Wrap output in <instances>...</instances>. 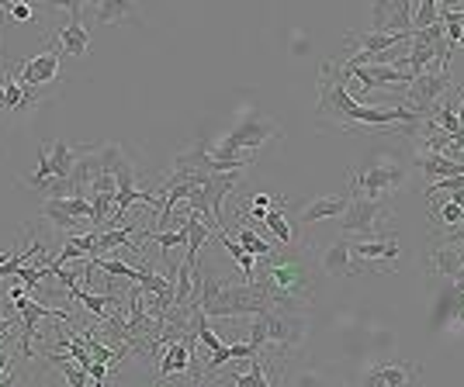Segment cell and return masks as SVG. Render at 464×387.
Listing matches in <instances>:
<instances>
[{
	"instance_id": "13",
	"label": "cell",
	"mask_w": 464,
	"mask_h": 387,
	"mask_svg": "<svg viewBox=\"0 0 464 387\" xmlns=\"http://www.w3.org/2000/svg\"><path fill=\"white\" fill-rule=\"evenodd\" d=\"M420 384V367L409 360H374L361 387H412Z\"/></svg>"
},
{
	"instance_id": "7",
	"label": "cell",
	"mask_w": 464,
	"mask_h": 387,
	"mask_svg": "<svg viewBox=\"0 0 464 387\" xmlns=\"http://www.w3.org/2000/svg\"><path fill=\"white\" fill-rule=\"evenodd\" d=\"M395 212L388 208V201H374V197H361V194L350 191V204L343 212V239H382L392 235Z\"/></svg>"
},
{
	"instance_id": "24",
	"label": "cell",
	"mask_w": 464,
	"mask_h": 387,
	"mask_svg": "<svg viewBox=\"0 0 464 387\" xmlns=\"http://www.w3.org/2000/svg\"><path fill=\"white\" fill-rule=\"evenodd\" d=\"M129 18H136V4H125V0H104L94 11V24H121Z\"/></svg>"
},
{
	"instance_id": "23",
	"label": "cell",
	"mask_w": 464,
	"mask_h": 387,
	"mask_svg": "<svg viewBox=\"0 0 464 387\" xmlns=\"http://www.w3.org/2000/svg\"><path fill=\"white\" fill-rule=\"evenodd\" d=\"M246 363H250V367L243 370V373H232L229 377L232 387H277L271 377H267V363H264V356H260V353L250 356Z\"/></svg>"
},
{
	"instance_id": "15",
	"label": "cell",
	"mask_w": 464,
	"mask_h": 387,
	"mask_svg": "<svg viewBox=\"0 0 464 387\" xmlns=\"http://www.w3.org/2000/svg\"><path fill=\"white\" fill-rule=\"evenodd\" d=\"M243 174H246V170H232V174H205V180H201V194H205V201H208V208H212L218 235H229L226 232V214H222V204H226V197L236 191V184L243 180Z\"/></svg>"
},
{
	"instance_id": "30",
	"label": "cell",
	"mask_w": 464,
	"mask_h": 387,
	"mask_svg": "<svg viewBox=\"0 0 464 387\" xmlns=\"http://www.w3.org/2000/svg\"><path fill=\"white\" fill-rule=\"evenodd\" d=\"M11 18H14V21H32V18H35V7H32V4H24V0H18V4H11Z\"/></svg>"
},
{
	"instance_id": "32",
	"label": "cell",
	"mask_w": 464,
	"mask_h": 387,
	"mask_svg": "<svg viewBox=\"0 0 464 387\" xmlns=\"http://www.w3.org/2000/svg\"><path fill=\"white\" fill-rule=\"evenodd\" d=\"M458 45H464V35H461V39H458Z\"/></svg>"
},
{
	"instance_id": "25",
	"label": "cell",
	"mask_w": 464,
	"mask_h": 387,
	"mask_svg": "<svg viewBox=\"0 0 464 387\" xmlns=\"http://www.w3.org/2000/svg\"><path fill=\"white\" fill-rule=\"evenodd\" d=\"M264 225H267V229H271V232L277 235L281 242H285V246H295V239H298V232H295V229H291L288 222H285V212H281V197H277V204H274L271 212L264 214Z\"/></svg>"
},
{
	"instance_id": "29",
	"label": "cell",
	"mask_w": 464,
	"mask_h": 387,
	"mask_svg": "<svg viewBox=\"0 0 464 387\" xmlns=\"http://www.w3.org/2000/svg\"><path fill=\"white\" fill-rule=\"evenodd\" d=\"M291 387H329L326 377L323 373H315V370H302V373H295L291 377Z\"/></svg>"
},
{
	"instance_id": "4",
	"label": "cell",
	"mask_w": 464,
	"mask_h": 387,
	"mask_svg": "<svg viewBox=\"0 0 464 387\" xmlns=\"http://www.w3.org/2000/svg\"><path fill=\"white\" fill-rule=\"evenodd\" d=\"M271 138H281V125L260 111H246L236 128H229L218 142H208V156H215L218 163H236L253 156V149H260Z\"/></svg>"
},
{
	"instance_id": "11",
	"label": "cell",
	"mask_w": 464,
	"mask_h": 387,
	"mask_svg": "<svg viewBox=\"0 0 464 387\" xmlns=\"http://www.w3.org/2000/svg\"><path fill=\"white\" fill-rule=\"evenodd\" d=\"M14 305H18V311H21V360H35L32 339H35L39 318H59V322H70V318H73V311L70 308H45V305H39V301H28L24 294L14 297Z\"/></svg>"
},
{
	"instance_id": "17",
	"label": "cell",
	"mask_w": 464,
	"mask_h": 387,
	"mask_svg": "<svg viewBox=\"0 0 464 387\" xmlns=\"http://www.w3.org/2000/svg\"><path fill=\"white\" fill-rule=\"evenodd\" d=\"M319 267H323V273L326 277H333V280H343V277H357V273L364 270L361 263H353V252H350V239H333L329 246H323V252H319Z\"/></svg>"
},
{
	"instance_id": "22",
	"label": "cell",
	"mask_w": 464,
	"mask_h": 387,
	"mask_svg": "<svg viewBox=\"0 0 464 387\" xmlns=\"http://www.w3.org/2000/svg\"><path fill=\"white\" fill-rule=\"evenodd\" d=\"M347 204H350V191L315 197V201H309V204L298 212V225H312V222H323V218H343Z\"/></svg>"
},
{
	"instance_id": "1",
	"label": "cell",
	"mask_w": 464,
	"mask_h": 387,
	"mask_svg": "<svg viewBox=\"0 0 464 387\" xmlns=\"http://www.w3.org/2000/svg\"><path fill=\"white\" fill-rule=\"evenodd\" d=\"M347 80L350 73L340 62H323L319 70V104H315V125L319 128H395V125H420L426 121L423 115H412L402 104L395 108H368V104H357L347 94Z\"/></svg>"
},
{
	"instance_id": "31",
	"label": "cell",
	"mask_w": 464,
	"mask_h": 387,
	"mask_svg": "<svg viewBox=\"0 0 464 387\" xmlns=\"http://www.w3.org/2000/svg\"><path fill=\"white\" fill-rule=\"evenodd\" d=\"M11 329H14V326H11V318H7V315H0V343H4V339H11Z\"/></svg>"
},
{
	"instance_id": "5",
	"label": "cell",
	"mask_w": 464,
	"mask_h": 387,
	"mask_svg": "<svg viewBox=\"0 0 464 387\" xmlns=\"http://www.w3.org/2000/svg\"><path fill=\"white\" fill-rule=\"evenodd\" d=\"M264 326H267V346L264 353V363L274 370V363H281L285 356L298 353L302 343L309 339V315L305 311H277L271 308L264 315Z\"/></svg>"
},
{
	"instance_id": "10",
	"label": "cell",
	"mask_w": 464,
	"mask_h": 387,
	"mask_svg": "<svg viewBox=\"0 0 464 387\" xmlns=\"http://www.w3.org/2000/svg\"><path fill=\"white\" fill-rule=\"evenodd\" d=\"M59 59H63L59 42H49V49H42L39 56H28L21 66H14V77L21 87H53L59 73Z\"/></svg>"
},
{
	"instance_id": "3",
	"label": "cell",
	"mask_w": 464,
	"mask_h": 387,
	"mask_svg": "<svg viewBox=\"0 0 464 387\" xmlns=\"http://www.w3.org/2000/svg\"><path fill=\"white\" fill-rule=\"evenodd\" d=\"M198 273H201V315L205 318H232V315H267L271 301L264 288L246 284L218 273L212 263L198 260Z\"/></svg>"
},
{
	"instance_id": "2",
	"label": "cell",
	"mask_w": 464,
	"mask_h": 387,
	"mask_svg": "<svg viewBox=\"0 0 464 387\" xmlns=\"http://www.w3.org/2000/svg\"><path fill=\"white\" fill-rule=\"evenodd\" d=\"M305 246H295L288 252H267L256 260L253 284L264 288L271 308L277 311H302L315 297V263L305 256Z\"/></svg>"
},
{
	"instance_id": "34",
	"label": "cell",
	"mask_w": 464,
	"mask_h": 387,
	"mask_svg": "<svg viewBox=\"0 0 464 387\" xmlns=\"http://www.w3.org/2000/svg\"><path fill=\"white\" fill-rule=\"evenodd\" d=\"M343 387H350V384H343Z\"/></svg>"
},
{
	"instance_id": "21",
	"label": "cell",
	"mask_w": 464,
	"mask_h": 387,
	"mask_svg": "<svg viewBox=\"0 0 464 387\" xmlns=\"http://www.w3.org/2000/svg\"><path fill=\"white\" fill-rule=\"evenodd\" d=\"M412 163H416V170L430 176L433 184H437V180H447V176L464 174V163L447 159V156H440V153H430V149H420V146H416V153H412Z\"/></svg>"
},
{
	"instance_id": "33",
	"label": "cell",
	"mask_w": 464,
	"mask_h": 387,
	"mask_svg": "<svg viewBox=\"0 0 464 387\" xmlns=\"http://www.w3.org/2000/svg\"><path fill=\"white\" fill-rule=\"evenodd\" d=\"M412 387H423V384H412Z\"/></svg>"
},
{
	"instance_id": "9",
	"label": "cell",
	"mask_w": 464,
	"mask_h": 387,
	"mask_svg": "<svg viewBox=\"0 0 464 387\" xmlns=\"http://www.w3.org/2000/svg\"><path fill=\"white\" fill-rule=\"evenodd\" d=\"M423 267H426V273H433V277L458 280L464 270V242L454 239L450 232H437L433 235V250L426 252Z\"/></svg>"
},
{
	"instance_id": "18",
	"label": "cell",
	"mask_w": 464,
	"mask_h": 387,
	"mask_svg": "<svg viewBox=\"0 0 464 387\" xmlns=\"http://www.w3.org/2000/svg\"><path fill=\"white\" fill-rule=\"evenodd\" d=\"M198 346V335L194 332H188L180 343H174V346H167V353H163V360L156 363V373H153V384H163L167 377H180V373H188L191 370V349Z\"/></svg>"
},
{
	"instance_id": "27",
	"label": "cell",
	"mask_w": 464,
	"mask_h": 387,
	"mask_svg": "<svg viewBox=\"0 0 464 387\" xmlns=\"http://www.w3.org/2000/svg\"><path fill=\"white\" fill-rule=\"evenodd\" d=\"M222 246H226V252H229L232 260L239 263V270H243V280H246V284H253V277H256V256H250V252L243 250L239 242H232V235H222Z\"/></svg>"
},
{
	"instance_id": "19",
	"label": "cell",
	"mask_w": 464,
	"mask_h": 387,
	"mask_svg": "<svg viewBox=\"0 0 464 387\" xmlns=\"http://www.w3.org/2000/svg\"><path fill=\"white\" fill-rule=\"evenodd\" d=\"M353 80H361L364 90H378V87H388V83H399V87H409L416 73L409 66H357V70H347Z\"/></svg>"
},
{
	"instance_id": "6",
	"label": "cell",
	"mask_w": 464,
	"mask_h": 387,
	"mask_svg": "<svg viewBox=\"0 0 464 387\" xmlns=\"http://www.w3.org/2000/svg\"><path fill=\"white\" fill-rule=\"evenodd\" d=\"M409 180V170H402V163L395 156H374L368 163V170H350V191L361 194V197H374V201H385L388 194L402 191Z\"/></svg>"
},
{
	"instance_id": "28",
	"label": "cell",
	"mask_w": 464,
	"mask_h": 387,
	"mask_svg": "<svg viewBox=\"0 0 464 387\" xmlns=\"http://www.w3.org/2000/svg\"><path fill=\"white\" fill-rule=\"evenodd\" d=\"M236 242L250 252V256H256V260H264L267 252H274L271 242H267V239H260V232H253V229H246V225H239V239H236Z\"/></svg>"
},
{
	"instance_id": "16",
	"label": "cell",
	"mask_w": 464,
	"mask_h": 387,
	"mask_svg": "<svg viewBox=\"0 0 464 387\" xmlns=\"http://www.w3.org/2000/svg\"><path fill=\"white\" fill-rule=\"evenodd\" d=\"M66 11H70V21L59 28L56 42L66 56L83 59L87 49H91V32H87V24H83V4H66Z\"/></svg>"
},
{
	"instance_id": "14",
	"label": "cell",
	"mask_w": 464,
	"mask_h": 387,
	"mask_svg": "<svg viewBox=\"0 0 464 387\" xmlns=\"http://www.w3.org/2000/svg\"><path fill=\"white\" fill-rule=\"evenodd\" d=\"M350 252H353V260L361 263V267H378L382 263V270H392L395 263H399V242H395V235H382V239H357V242H350Z\"/></svg>"
},
{
	"instance_id": "12",
	"label": "cell",
	"mask_w": 464,
	"mask_h": 387,
	"mask_svg": "<svg viewBox=\"0 0 464 387\" xmlns=\"http://www.w3.org/2000/svg\"><path fill=\"white\" fill-rule=\"evenodd\" d=\"M412 11H416V0L371 4V32H378V35H409L412 32Z\"/></svg>"
},
{
	"instance_id": "20",
	"label": "cell",
	"mask_w": 464,
	"mask_h": 387,
	"mask_svg": "<svg viewBox=\"0 0 464 387\" xmlns=\"http://www.w3.org/2000/svg\"><path fill=\"white\" fill-rule=\"evenodd\" d=\"M94 146H77V142H63V138H49V156H53V176L70 180L77 163L91 153Z\"/></svg>"
},
{
	"instance_id": "26",
	"label": "cell",
	"mask_w": 464,
	"mask_h": 387,
	"mask_svg": "<svg viewBox=\"0 0 464 387\" xmlns=\"http://www.w3.org/2000/svg\"><path fill=\"white\" fill-rule=\"evenodd\" d=\"M440 24V0H416V11H412V32H426Z\"/></svg>"
},
{
	"instance_id": "8",
	"label": "cell",
	"mask_w": 464,
	"mask_h": 387,
	"mask_svg": "<svg viewBox=\"0 0 464 387\" xmlns=\"http://www.w3.org/2000/svg\"><path fill=\"white\" fill-rule=\"evenodd\" d=\"M454 87V80H450V70H440V66H430L423 70L420 77L409 83L406 90H402V108L412 111V115H423L440 100Z\"/></svg>"
}]
</instances>
